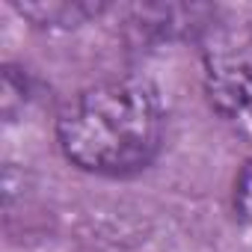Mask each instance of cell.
<instances>
[{
	"instance_id": "cell-1",
	"label": "cell",
	"mask_w": 252,
	"mask_h": 252,
	"mask_svg": "<svg viewBox=\"0 0 252 252\" xmlns=\"http://www.w3.org/2000/svg\"><path fill=\"white\" fill-rule=\"evenodd\" d=\"M54 131L71 166L101 178H128L158 160L166 113L149 80L113 77L65 101Z\"/></svg>"
},
{
	"instance_id": "cell-2",
	"label": "cell",
	"mask_w": 252,
	"mask_h": 252,
	"mask_svg": "<svg viewBox=\"0 0 252 252\" xmlns=\"http://www.w3.org/2000/svg\"><path fill=\"white\" fill-rule=\"evenodd\" d=\"M202 83L211 107L252 137V24L211 27L202 36Z\"/></svg>"
},
{
	"instance_id": "cell-3",
	"label": "cell",
	"mask_w": 252,
	"mask_h": 252,
	"mask_svg": "<svg viewBox=\"0 0 252 252\" xmlns=\"http://www.w3.org/2000/svg\"><path fill=\"white\" fill-rule=\"evenodd\" d=\"M12 9L42 30H77L107 12V3L95 0H15Z\"/></svg>"
},
{
	"instance_id": "cell-4",
	"label": "cell",
	"mask_w": 252,
	"mask_h": 252,
	"mask_svg": "<svg viewBox=\"0 0 252 252\" xmlns=\"http://www.w3.org/2000/svg\"><path fill=\"white\" fill-rule=\"evenodd\" d=\"M27 95H30L27 74L15 65H6L3 68V86H0V101H3V119L6 122H15L18 110H24V104H27Z\"/></svg>"
},
{
	"instance_id": "cell-5",
	"label": "cell",
	"mask_w": 252,
	"mask_h": 252,
	"mask_svg": "<svg viewBox=\"0 0 252 252\" xmlns=\"http://www.w3.org/2000/svg\"><path fill=\"white\" fill-rule=\"evenodd\" d=\"M231 208L234 217L252 228V158L240 166V172L234 175V190H231Z\"/></svg>"
}]
</instances>
